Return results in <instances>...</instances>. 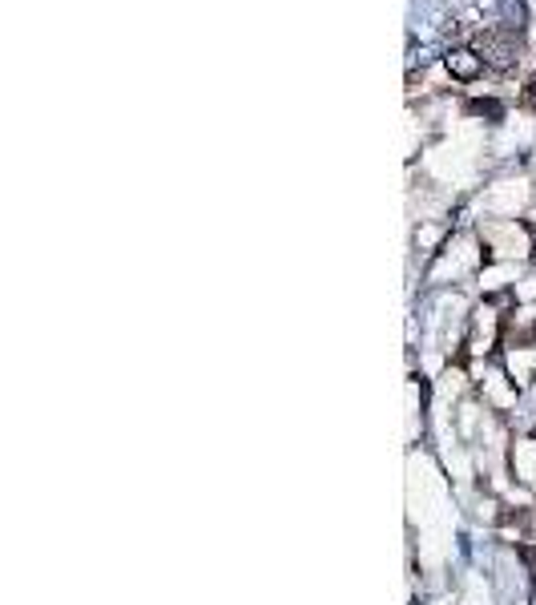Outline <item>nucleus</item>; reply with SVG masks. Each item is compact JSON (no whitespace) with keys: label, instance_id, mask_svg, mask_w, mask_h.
<instances>
[{"label":"nucleus","instance_id":"f257e3e1","mask_svg":"<svg viewBox=\"0 0 536 605\" xmlns=\"http://www.w3.org/2000/svg\"><path fill=\"white\" fill-rule=\"evenodd\" d=\"M472 49L480 53V61L496 73H512L521 65V33L508 29V25H492L472 41Z\"/></svg>","mask_w":536,"mask_h":605},{"label":"nucleus","instance_id":"f03ea898","mask_svg":"<svg viewBox=\"0 0 536 605\" xmlns=\"http://www.w3.org/2000/svg\"><path fill=\"white\" fill-rule=\"evenodd\" d=\"M448 73L456 81H476L480 69H484V61H480L476 49H468V45H456V49H448Z\"/></svg>","mask_w":536,"mask_h":605},{"label":"nucleus","instance_id":"7ed1b4c3","mask_svg":"<svg viewBox=\"0 0 536 605\" xmlns=\"http://www.w3.org/2000/svg\"><path fill=\"white\" fill-rule=\"evenodd\" d=\"M501 13H504V25H508V29L524 33V25H529V8H524V0H504Z\"/></svg>","mask_w":536,"mask_h":605},{"label":"nucleus","instance_id":"20e7f679","mask_svg":"<svg viewBox=\"0 0 536 605\" xmlns=\"http://www.w3.org/2000/svg\"><path fill=\"white\" fill-rule=\"evenodd\" d=\"M464 109H468V114H476V117H488V121H501L504 117V106H501V101H492V97H484V101L472 97Z\"/></svg>","mask_w":536,"mask_h":605},{"label":"nucleus","instance_id":"39448f33","mask_svg":"<svg viewBox=\"0 0 536 605\" xmlns=\"http://www.w3.org/2000/svg\"><path fill=\"white\" fill-rule=\"evenodd\" d=\"M529 235H532V258H536V222H529Z\"/></svg>","mask_w":536,"mask_h":605},{"label":"nucleus","instance_id":"423d86ee","mask_svg":"<svg viewBox=\"0 0 536 605\" xmlns=\"http://www.w3.org/2000/svg\"><path fill=\"white\" fill-rule=\"evenodd\" d=\"M529 101H532V106H536V81H532V86H529Z\"/></svg>","mask_w":536,"mask_h":605},{"label":"nucleus","instance_id":"0eeeda50","mask_svg":"<svg viewBox=\"0 0 536 605\" xmlns=\"http://www.w3.org/2000/svg\"><path fill=\"white\" fill-rule=\"evenodd\" d=\"M529 605H536V585H532V601H529Z\"/></svg>","mask_w":536,"mask_h":605},{"label":"nucleus","instance_id":"6e6552de","mask_svg":"<svg viewBox=\"0 0 536 605\" xmlns=\"http://www.w3.org/2000/svg\"><path fill=\"white\" fill-rule=\"evenodd\" d=\"M411 605H423V601H411Z\"/></svg>","mask_w":536,"mask_h":605}]
</instances>
